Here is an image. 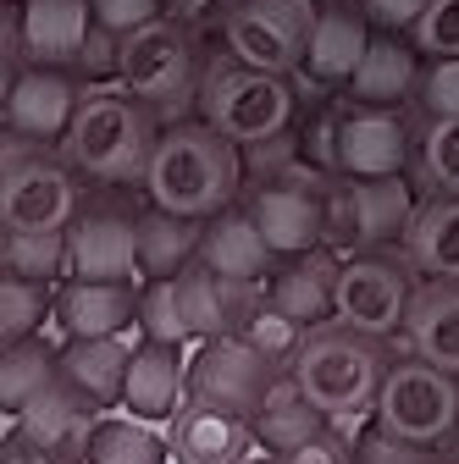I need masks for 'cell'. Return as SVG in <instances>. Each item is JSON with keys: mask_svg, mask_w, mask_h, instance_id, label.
<instances>
[{"mask_svg": "<svg viewBox=\"0 0 459 464\" xmlns=\"http://www.w3.org/2000/svg\"><path fill=\"white\" fill-rule=\"evenodd\" d=\"M155 133H161V116L133 89L83 83L78 111H73V122L55 150L67 155V166L78 178H89L100 188H133V183H144Z\"/></svg>", "mask_w": 459, "mask_h": 464, "instance_id": "6da1fadb", "label": "cell"}, {"mask_svg": "<svg viewBox=\"0 0 459 464\" xmlns=\"http://www.w3.org/2000/svg\"><path fill=\"white\" fill-rule=\"evenodd\" d=\"M155 205L183 210V216H216L244 194V150L216 133L205 116H183V122H166L155 133L144 183H139Z\"/></svg>", "mask_w": 459, "mask_h": 464, "instance_id": "7a4b0ae2", "label": "cell"}, {"mask_svg": "<svg viewBox=\"0 0 459 464\" xmlns=\"http://www.w3.org/2000/svg\"><path fill=\"white\" fill-rule=\"evenodd\" d=\"M288 371H294V382L310 392V403L332 426H355L360 415H371V403H376L387 354H382L376 337L343 326V321H321V326H310L299 337Z\"/></svg>", "mask_w": 459, "mask_h": 464, "instance_id": "3957f363", "label": "cell"}, {"mask_svg": "<svg viewBox=\"0 0 459 464\" xmlns=\"http://www.w3.org/2000/svg\"><path fill=\"white\" fill-rule=\"evenodd\" d=\"M200 50L189 39V23L178 17H155L133 34H122V55H117V83L133 89L155 116L183 122L200 111Z\"/></svg>", "mask_w": 459, "mask_h": 464, "instance_id": "277c9868", "label": "cell"}, {"mask_svg": "<svg viewBox=\"0 0 459 464\" xmlns=\"http://www.w3.org/2000/svg\"><path fill=\"white\" fill-rule=\"evenodd\" d=\"M194 116H205L239 150H249L260 139H277V133L294 128V83L282 72H260V67H244L233 55H221L200 78V111Z\"/></svg>", "mask_w": 459, "mask_h": 464, "instance_id": "5b68a950", "label": "cell"}, {"mask_svg": "<svg viewBox=\"0 0 459 464\" xmlns=\"http://www.w3.org/2000/svg\"><path fill=\"white\" fill-rule=\"evenodd\" d=\"M415 205L421 199L405 183V171H387V178H349V171H332L327 178V249H337V255L398 249Z\"/></svg>", "mask_w": 459, "mask_h": 464, "instance_id": "8992f818", "label": "cell"}, {"mask_svg": "<svg viewBox=\"0 0 459 464\" xmlns=\"http://www.w3.org/2000/svg\"><path fill=\"white\" fill-rule=\"evenodd\" d=\"M371 415H376V431H387L398 442L443 448L459 426V376L421 354H405L382 371Z\"/></svg>", "mask_w": 459, "mask_h": 464, "instance_id": "52a82bcc", "label": "cell"}, {"mask_svg": "<svg viewBox=\"0 0 459 464\" xmlns=\"http://www.w3.org/2000/svg\"><path fill=\"white\" fill-rule=\"evenodd\" d=\"M415 282L421 271L410 266L405 249H360V255H343L337 266V304L332 321L355 326L366 337H398L415 299Z\"/></svg>", "mask_w": 459, "mask_h": 464, "instance_id": "ba28073f", "label": "cell"}, {"mask_svg": "<svg viewBox=\"0 0 459 464\" xmlns=\"http://www.w3.org/2000/svg\"><path fill=\"white\" fill-rule=\"evenodd\" d=\"M316 28V0H227L221 6V44L233 62L294 78L305 67Z\"/></svg>", "mask_w": 459, "mask_h": 464, "instance_id": "9c48e42d", "label": "cell"}, {"mask_svg": "<svg viewBox=\"0 0 459 464\" xmlns=\"http://www.w3.org/2000/svg\"><path fill=\"white\" fill-rule=\"evenodd\" d=\"M327 178L332 171H316L305 160L294 171H282V178L244 183V210L255 216L260 238L271 244L277 260L327 244Z\"/></svg>", "mask_w": 459, "mask_h": 464, "instance_id": "30bf717a", "label": "cell"}, {"mask_svg": "<svg viewBox=\"0 0 459 464\" xmlns=\"http://www.w3.org/2000/svg\"><path fill=\"white\" fill-rule=\"evenodd\" d=\"M277 371H288V365L266 360L244 332L200 337V354L189 360V398L221 403V410H239L249 420V410L260 403V392L277 382Z\"/></svg>", "mask_w": 459, "mask_h": 464, "instance_id": "8fae6325", "label": "cell"}, {"mask_svg": "<svg viewBox=\"0 0 459 464\" xmlns=\"http://www.w3.org/2000/svg\"><path fill=\"white\" fill-rule=\"evenodd\" d=\"M139 210L128 199H83L67 221L73 276H139Z\"/></svg>", "mask_w": 459, "mask_h": 464, "instance_id": "7c38bea8", "label": "cell"}, {"mask_svg": "<svg viewBox=\"0 0 459 464\" xmlns=\"http://www.w3.org/2000/svg\"><path fill=\"white\" fill-rule=\"evenodd\" d=\"M139 287L144 276H62L50 321L62 337H122L139 326Z\"/></svg>", "mask_w": 459, "mask_h": 464, "instance_id": "4fadbf2b", "label": "cell"}, {"mask_svg": "<svg viewBox=\"0 0 459 464\" xmlns=\"http://www.w3.org/2000/svg\"><path fill=\"white\" fill-rule=\"evenodd\" d=\"M178 299L189 315L194 337H221V332H239L260 304H266V282H244V276H221L205 260H189L178 271Z\"/></svg>", "mask_w": 459, "mask_h": 464, "instance_id": "5bb4252c", "label": "cell"}, {"mask_svg": "<svg viewBox=\"0 0 459 464\" xmlns=\"http://www.w3.org/2000/svg\"><path fill=\"white\" fill-rule=\"evenodd\" d=\"M337 266L343 255L337 249H305V255H288L277 260V271L266 276V304L282 310L294 326H321L332 321V304H337Z\"/></svg>", "mask_w": 459, "mask_h": 464, "instance_id": "9a60e30c", "label": "cell"}, {"mask_svg": "<svg viewBox=\"0 0 459 464\" xmlns=\"http://www.w3.org/2000/svg\"><path fill=\"white\" fill-rule=\"evenodd\" d=\"M410 166V122L387 105H360L343 111L337 128V171L349 178H387Z\"/></svg>", "mask_w": 459, "mask_h": 464, "instance_id": "2e32d148", "label": "cell"}, {"mask_svg": "<svg viewBox=\"0 0 459 464\" xmlns=\"http://www.w3.org/2000/svg\"><path fill=\"white\" fill-rule=\"evenodd\" d=\"M189 398V354L183 343H161V337H139L128 354V382H122V403L139 420H171Z\"/></svg>", "mask_w": 459, "mask_h": 464, "instance_id": "e0dca14e", "label": "cell"}, {"mask_svg": "<svg viewBox=\"0 0 459 464\" xmlns=\"http://www.w3.org/2000/svg\"><path fill=\"white\" fill-rule=\"evenodd\" d=\"M78 78L67 67H50V62H28L12 83V105H6V128L44 139V144H62L73 111H78Z\"/></svg>", "mask_w": 459, "mask_h": 464, "instance_id": "ac0fdd59", "label": "cell"}, {"mask_svg": "<svg viewBox=\"0 0 459 464\" xmlns=\"http://www.w3.org/2000/svg\"><path fill=\"white\" fill-rule=\"evenodd\" d=\"M255 431L239 410H221L205 398H183L171 415V459L178 464H244Z\"/></svg>", "mask_w": 459, "mask_h": 464, "instance_id": "d6986e66", "label": "cell"}, {"mask_svg": "<svg viewBox=\"0 0 459 464\" xmlns=\"http://www.w3.org/2000/svg\"><path fill=\"white\" fill-rule=\"evenodd\" d=\"M405 348L459 376V282L421 276L405 315Z\"/></svg>", "mask_w": 459, "mask_h": 464, "instance_id": "ffe728a7", "label": "cell"}, {"mask_svg": "<svg viewBox=\"0 0 459 464\" xmlns=\"http://www.w3.org/2000/svg\"><path fill=\"white\" fill-rule=\"evenodd\" d=\"M371 44V23L355 0H321L316 6V28H310V50H305V67L316 83H349L360 55Z\"/></svg>", "mask_w": 459, "mask_h": 464, "instance_id": "44dd1931", "label": "cell"}, {"mask_svg": "<svg viewBox=\"0 0 459 464\" xmlns=\"http://www.w3.org/2000/svg\"><path fill=\"white\" fill-rule=\"evenodd\" d=\"M327 426H332V420L310 403V392L294 382V371H277V382L260 392V403L249 410V431H255V442L271 448V453H288V448L310 442V437L327 431Z\"/></svg>", "mask_w": 459, "mask_h": 464, "instance_id": "7402d4cb", "label": "cell"}, {"mask_svg": "<svg viewBox=\"0 0 459 464\" xmlns=\"http://www.w3.org/2000/svg\"><path fill=\"white\" fill-rule=\"evenodd\" d=\"M128 354H133L128 337H67L62 348H55V360H62V382L78 387V392L94 403V410L122 403Z\"/></svg>", "mask_w": 459, "mask_h": 464, "instance_id": "603a6c76", "label": "cell"}, {"mask_svg": "<svg viewBox=\"0 0 459 464\" xmlns=\"http://www.w3.org/2000/svg\"><path fill=\"white\" fill-rule=\"evenodd\" d=\"M200 260L216 266L221 276H244V282H266L277 271V255L271 244L260 238V227L249 210L227 205L216 216H205V244H200Z\"/></svg>", "mask_w": 459, "mask_h": 464, "instance_id": "cb8c5ba5", "label": "cell"}, {"mask_svg": "<svg viewBox=\"0 0 459 464\" xmlns=\"http://www.w3.org/2000/svg\"><path fill=\"white\" fill-rule=\"evenodd\" d=\"M23 44L28 62H50V67H73L78 44L94 28V0H23Z\"/></svg>", "mask_w": 459, "mask_h": 464, "instance_id": "d4e9b609", "label": "cell"}, {"mask_svg": "<svg viewBox=\"0 0 459 464\" xmlns=\"http://www.w3.org/2000/svg\"><path fill=\"white\" fill-rule=\"evenodd\" d=\"M139 276H178L189 260H200V244H205V221L200 216H183V210H166V205H144L139 221Z\"/></svg>", "mask_w": 459, "mask_h": 464, "instance_id": "484cf974", "label": "cell"}, {"mask_svg": "<svg viewBox=\"0 0 459 464\" xmlns=\"http://www.w3.org/2000/svg\"><path fill=\"white\" fill-rule=\"evenodd\" d=\"M398 249L410 255V266H415L421 276H448V282H459V194H432V199H421Z\"/></svg>", "mask_w": 459, "mask_h": 464, "instance_id": "4316f807", "label": "cell"}, {"mask_svg": "<svg viewBox=\"0 0 459 464\" xmlns=\"http://www.w3.org/2000/svg\"><path fill=\"white\" fill-rule=\"evenodd\" d=\"M415 83H421L415 50L398 44V39L387 34V39H371V44H366L360 67H355V78H349V94H355V105H398Z\"/></svg>", "mask_w": 459, "mask_h": 464, "instance_id": "83f0119b", "label": "cell"}, {"mask_svg": "<svg viewBox=\"0 0 459 464\" xmlns=\"http://www.w3.org/2000/svg\"><path fill=\"white\" fill-rule=\"evenodd\" d=\"M55 376H62V360H55V348L39 332L6 343L0 348V415H23Z\"/></svg>", "mask_w": 459, "mask_h": 464, "instance_id": "f1b7e54d", "label": "cell"}, {"mask_svg": "<svg viewBox=\"0 0 459 464\" xmlns=\"http://www.w3.org/2000/svg\"><path fill=\"white\" fill-rule=\"evenodd\" d=\"M166 459H171V442L155 437L150 420H139V415L94 420L89 448H83V464H166Z\"/></svg>", "mask_w": 459, "mask_h": 464, "instance_id": "f546056e", "label": "cell"}, {"mask_svg": "<svg viewBox=\"0 0 459 464\" xmlns=\"http://www.w3.org/2000/svg\"><path fill=\"white\" fill-rule=\"evenodd\" d=\"M55 310V282H34L17 271H0V348L39 332Z\"/></svg>", "mask_w": 459, "mask_h": 464, "instance_id": "4dcf8cb0", "label": "cell"}, {"mask_svg": "<svg viewBox=\"0 0 459 464\" xmlns=\"http://www.w3.org/2000/svg\"><path fill=\"white\" fill-rule=\"evenodd\" d=\"M6 271L34 276V282H62V276H73V244H67V227L12 232V238H6Z\"/></svg>", "mask_w": 459, "mask_h": 464, "instance_id": "1f68e13d", "label": "cell"}, {"mask_svg": "<svg viewBox=\"0 0 459 464\" xmlns=\"http://www.w3.org/2000/svg\"><path fill=\"white\" fill-rule=\"evenodd\" d=\"M139 337H161V343H189V315L178 299V276H144L139 287Z\"/></svg>", "mask_w": 459, "mask_h": 464, "instance_id": "d6a6232c", "label": "cell"}, {"mask_svg": "<svg viewBox=\"0 0 459 464\" xmlns=\"http://www.w3.org/2000/svg\"><path fill=\"white\" fill-rule=\"evenodd\" d=\"M421 178L432 183V194H459V116L426 128V139H421Z\"/></svg>", "mask_w": 459, "mask_h": 464, "instance_id": "836d02e7", "label": "cell"}, {"mask_svg": "<svg viewBox=\"0 0 459 464\" xmlns=\"http://www.w3.org/2000/svg\"><path fill=\"white\" fill-rule=\"evenodd\" d=\"M255 348H260V354L266 360H277V365H288L294 360V348H299V337H305V326H294L288 315H282V310H271V304H260L244 326H239Z\"/></svg>", "mask_w": 459, "mask_h": 464, "instance_id": "e575fe53", "label": "cell"}, {"mask_svg": "<svg viewBox=\"0 0 459 464\" xmlns=\"http://www.w3.org/2000/svg\"><path fill=\"white\" fill-rule=\"evenodd\" d=\"M415 50H426L432 62L459 55V0H426V12L415 17Z\"/></svg>", "mask_w": 459, "mask_h": 464, "instance_id": "d590c367", "label": "cell"}, {"mask_svg": "<svg viewBox=\"0 0 459 464\" xmlns=\"http://www.w3.org/2000/svg\"><path fill=\"white\" fill-rule=\"evenodd\" d=\"M415 89H421V105H426L432 122H454V116H459V55L432 62Z\"/></svg>", "mask_w": 459, "mask_h": 464, "instance_id": "8d00e7d4", "label": "cell"}, {"mask_svg": "<svg viewBox=\"0 0 459 464\" xmlns=\"http://www.w3.org/2000/svg\"><path fill=\"white\" fill-rule=\"evenodd\" d=\"M117 55H122V34H111V28H89V39L78 44L73 55V72L83 83H117Z\"/></svg>", "mask_w": 459, "mask_h": 464, "instance_id": "74e56055", "label": "cell"}, {"mask_svg": "<svg viewBox=\"0 0 459 464\" xmlns=\"http://www.w3.org/2000/svg\"><path fill=\"white\" fill-rule=\"evenodd\" d=\"M355 464H448L443 448H421V442H398L387 431H371L355 442Z\"/></svg>", "mask_w": 459, "mask_h": 464, "instance_id": "f35d334b", "label": "cell"}, {"mask_svg": "<svg viewBox=\"0 0 459 464\" xmlns=\"http://www.w3.org/2000/svg\"><path fill=\"white\" fill-rule=\"evenodd\" d=\"M155 17H166V0H94V23L111 34H133Z\"/></svg>", "mask_w": 459, "mask_h": 464, "instance_id": "ab89813d", "label": "cell"}, {"mask_svg": "<svg viewBox=\"0 0 459 464\" xmlns=\"http://www.w3.org/2000/svg\"><path fill=\"white\" fill-rule=\"evenodd\" d=\"M277 464H355V442H343V431L327 426V431H316L310 442L277 453Z\"/></svg>", "mask_w": 459, "mask_h": 464, "instance_id": "60d3db41", "label": "cell"}, {"mask_svg": "<svg viewBox=\"0 0 459 464\" xmlns=\"http://www.w3.org/2000/svg\"><path fill=\"white\" fill-rule=\"evenodd\" d=\"M426 12V0H366V17L371 23H382L387 34H398V28H415V17Z\"/></svg>", "mask_w": 459, "mask_h": 464, "instance_id": "b9f144b4", "label": "cell"}, {"mask_svg": "<svg viewBox=\"0 0 459 464\" xmlns=\"http://www.w3.org/2000/svg\"><path fill=\"white\" fill-rule=\"evenodd\" d=\"M221 6H227V0H166V12L178 17V23H200V17H210Z\"/></svg>", "mask_w": 459, "mask_h": 464, "instance_id": "7bdbcfd3", "label": "cell"}, {"mask_svg": "<svg viewBox=\"0 0 459 464\" xmlns=\"http://www.w3.org/2000/svg\"><path fill=\"white\" fill-rule=\"evenodd\" d=\"M28 62H12V55H0V122H6V105H12V83Z\"/></svg>", "mask_w": 459, "mask_h": 464, "instance_id": "ee69618b", "label": "cell"}, {"mask_svg": "<svg viewBox=\"0 0 459 464\" xmlns=\"http://www.w3.org/2000/svg\"><path fill=\"white\" fill-rule=\"evenodd\" d=\"M443 453H448V464H459V426H454V437L443 442Z\"/></svg>", "mask_w": 459, "mask_h": 464, "instance_id": "f6af8a7d", "label": "cell"}, {"mask_svg": "<svg viewBox=\"0 0 459 464\" xmlns=\"http://www.w3.org/2000/svg\"><path fill=\"white\" fill-rule=\"evenodd\" d=\"M6 238H12V227L0 221V271H6Z\"/></svg>", "mask_w": 459, "mask_h": 464, "instance_id": "bcb514c9", "label": "cell"}, {"mask_svg": "<svg viewBox=\"0 0 459 464\" xmlns=\"http://www.w3.org/2000/svg\"><path fill=\"white\" fill-rule=\"evenodd\" d=\"M244 464H277V453H271V459H244Z\"/></svg>", "mask_w": 459, "mask_h": 464, "instance_id": "7dc6e473", "label": "cell"}, {"mask_svg": "<svg viewBox=\"0 0 459 464\" xmlns=\"http://www.w3.org/2000/svg\"><path fill=\"white\" fill-rule=\"evenodd\" d=\"M0 464H12V459H6V453H0Z\"/></svg>", "mask_w": 459, "mask_h": 464, "instance_id": "c3c4849f", "label": "cell"}]
</instances>
